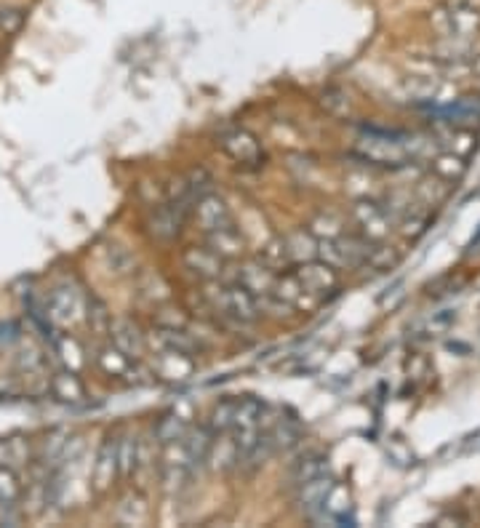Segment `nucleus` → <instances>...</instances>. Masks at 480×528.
I'll return each instance as SVG.
<instances>
[{
    "mask_svg": "<svg viewBox=\"0 0 480 528\" xmlns=\"http://www.w3.org/2000/svg\"><path fill=\"white\" fill-rule=\"evenodd\" d=\"M425 150L422 136L400 134V131H385V128H365L360 131L353 147V155L365 165L376 168H403L416 161Z\"/></svg>",
    "mask_w": 480,
    "mask_h": 528,
    "instance_id": "f257e3e1",
    "label": "nucleus"
},
{
    "mask_svg": "<svg viewBox=\"0 0 480 528\" xmlns=\"http://www.w3.org/2000/svg\"><path fill=\"white\" fill-rule=\"evenodd\" d=\"M430 27L438 38H459L478 41L480 38V8L470 0H448L430 11Z\"/></svg>",
    "mask_w": 480,
    "mask_h": 528,
    "instance_id": "f03ea898",
    "label": "nucleus"
},
{
    "mask_svg": "<svg viewBox=\"0 0 480 528\" xmlns=\"http://www.w3.org/2000/svg\"><path fill=\"white\" fill-rule=\"evenodd\" d=\"M85 310H88V296L75 281L54 285L43 304V315L54 328H73L85 324Z\"/></svg>",
    "mask_w": 480,
    "mask_h": 528,
    "instance_id": "7ed1b4c3",
    "label": "nucleus"
},
{
    "mask_svg": "<svg viewBox=\"0 0 480 528\" xmlns=\"http://www.w3.org/2000/svg\"><path fill=\"white\" fill-rule=\"evenodd\" d=\"M205 296H208V302L216 313H222L225 318H230L235 324H254L262 315L259 299L240 284H227L225 281L219 285H208Z\"/></svg>",
    "mask_w": 480,
    "mask_h": 528,
    "instance_id": "20e7f679",
    "label": "nucleus"
},
{
    "mask_svg": "<svg viewBox=\"0 0 480 528\" xmlns=\"http://www.w3.org/2000/svg\"><path fill=\"white\" fill-rule=\"evenodd\" d=\"M160 470V483L168 493H179L193 483L195 478V462L190 459L187 448L182 441H174V443H163L158 459Z\"/></svg>",
    "mask_w": 480,
    "mask_h": 528,
    "instance_id": "39448f33",
    "label": "nucleus"
},
{
    "mask_svg": "<svg viewBox=\"0 0 480 528\" xmlns=\"http://www.w3.org/2000/svg\"><path fill=\"white\" fill-rule=\"evenodd\" d=\"M187 211H190V204H179V201H168V204L150 208V214L145 219V227H147L150 238H155L160 244L176 241L182 227H185Z\"/></svg>",
    "mask_w": 480,
    "mask_h": 528,
    "instance_id": "423d86ee",
    "label": "nucleus"
},
{
    "mask_svg": "<svg viewBox=\"0 0 480 528\" xmlns=\"http://www.w3.org/2000/svg\"><path fill=\"white\" fill-rule=\"evenodd\" d=\"M353 219L360 227V235L374 241V244H382L390 238V230H393V219L387 214V208L376 201H368L363 198L353 205Z\"/></svg>",
    "mask_w": 480,
    "mask_h": 528,
    "instance_id": "0eeeda50",
    "label": "nucleus"
},
{
    "mask_svg": "<svg viewBox=\"0 0 480 528\" xmlns=\"http://www.w3.org/2000/svg\"><path fill=\"white\" fill-rule=\"evenodd\" d=\"M219 147L225 155H230L233 161L243 163V165H256L265 158L262 142L240 125H233V128L219 134Z\"/></svg>",
    "mask_w": 480,
    "mask_h": 528,
    "instance_id": "6e6552de",
    "label": "nucleus"
},
{
    "mask_svg": "<svg viewBox=\"0 0 480 528\" xmlns=\"http://www.w3.org/2000/svg\"><path fill=\"white\" fill-rule=\"evenodd\" d=\"M198 371V364L190 353H182L176 347L158 344L153 355V374L160 376L163 382H185Z\"/></svg>",
    "mask_w": 480,
    "mask_h": 528,
    "instance_id": "1a4fd4ad",
    "label": "nucleus"
},
{
    "mask_svg": "<svg viewBox=\"0 0 480 528\" xmlns=\"http://www.w3.org/2000/svg\"><path fill=\"white\" fill-rule=\"evenodd\" d=\"M120 478V470H118V435H107L105 441H102V446L96 451V459H94V464H91V488L94 491H99V493H105V491H110L113 483Z\"/></svg>",
    "mask_w": 480,
    "mask_h": 528,
    "instance_id": "9d476101",
    "label": "nucleus"
},
{
    "mask_svg": "<svg viewBox=\"0 0 480 528\" xmlns=\"http://www.w3.org/2000/svg\"><path fill=\"white\" fill-rule=\"evenodd\" d=\"M294 275L299 278V284L305 285V291L315 294L320 299L339 285V270L323 259H310V262L294 264Z\"/></svg>",
    "mask_w": 480,
    "mask_h": 528,
    "instance_id": "9b49d317",
    "label": "nucleus"
},
{
    "mask_svg": "<svg viewBox=\"0 0 480 528\" xmlns=\"http://www.w3.org/2000/svg\"><path fill=\"white\" fill-rule=\"evenodd\" d=\"M193 219H195L200 230L208 235L214 230H222V227L233 224V211H230V205L222 195L208 193V195H203L193 204Z\"/></svg>",
    "mask_w": 480,
    "mask_h": 528,
    "instance_id": "f8f14e48",
    "label": "nucleus"
},
{
    "mask_svg": "<svg viewBox=\"0 0 480 528\" xmlns=\"http://www.w3.org/2000/svg\"><path fill=\"white\" fill-rule=\"evenodd\" d=\"M185 267L203 281H219L225 275V259L214 254L208 245H190L182 254Z\"/></svg>",
    "mask_w": 480,
    "mask_h": 528,
    "instance_id": "ddd939ff",
    "label": "nucleus"
},
{
    "mask_svg": "<svg viewBox=\"0 0 480 528\" xmlns=\"http://www.w3.org/2000/svg\"><path fill=\"white\" fill-rule=\"evenodd\" d=\"M110 342L118 347L120 353H125L131 361H139L147 353V336L142 334V328L128 321V318H118L110 325Z\"/></svg>",
    "mask_w": 480,
    "mask_h": 528,
    "instance_id": "4468645a",
    "label": "nucleus"
},
{
    "mask_svg": "<svg viewBox=\"0 0 480 528\" xmlns=\"http://www.w3.org/2000/svg\"><path fill=\"white\" fill-rule=\"evenodd\" d=\"M96 366H99V371L105 376H110V379H125V382L139 384V379H136V361H131L125 353H120L113 342L110 344H102L96 350Z\"/></svg>",
    "mask_w": 480,
    "mask_h": 528,
    "instance_id": "2eb2a0df",
    "label": "nucleus"
},
{
    "mask_svg": "<svg viewBox=\"0 0 480 528\" xmlns=\"http://www.w3.org/2000/svg\"><path fill=\"white\" fill-rule=\"evenodd\" d=\"M190 422H193V408L187 406H174L171 411H165L155 424V438L158 443H174V441H182L185 433L190 430Z\"/></svg>",
    "mask_w": 480,
    "mask_h": 528,
    "instance_id": "dca6fc26",
    "label": "nucleus"
},
{
    "mask_svg": "<svg viewBox=\"0 0 480 528\" xmlns=\"http://www.w3.org/2000/svg\"><path fill=\"white\" fill-rule=\"evenodd\" d=\"M48 390L65 406H78V403L85 401V384H83V379H80L78 374L70 371V368H62V371L51 374Z\"/></svg>",
    "mask_w": 480,
    "mask_h": 528,
    "instance_id": "f3484780",
    "label": "nucleus"
},
{
    "mask_svg": "<svg viewBox=\"0 0 480 528\" xmlns=\"http://www.w3.org/2000/svg\"><path fill=\"white\" fill-rule=\"evenodd\" d=\"M318 518H325L331 523H353V493L345 483H336L331 491L325 493V502H323V510H320Z\"/></svg>",
    "mask_w": 480,
    "mask_h": 528,
    "instance_id": "a211bd4d",
    "label": "nucleus"
},
{
    "mask_svg": "<svg viewBox=\"0 0 480 528\" xmlns=\"http://www.w3.org/2000/svg\"><path fill=\"white\" fill-rule=\"evenodd\" d=\"M48 342H51V347H54L62 368H70L75 374H80L85 368V350H83V344L73 334H65L62 328H54Z\"/></svg>",
    "mask_w": 480,
    "mask_h": 528,
    "instance_id": "6ab92c4d",
    "label": "nucleus"
},
{
    "mask_svg": "<svg viewBox=\"0 0 480 528\" xmlns=\"http://www.w3.org/2000/svg\"><path fill=\"white\" fill-rule=\"evenodd\" d=\"M275 275H278V273H273V270L265 267L262 262H248V264L238 267L235 278L227 281V284H240L243 288H248L254 296H265V294H270V288L275 284Z\"/></svg>",
    "mask_w": 480,
    "mask_h": 528,
    "instance_id": "aec40b11",
    "label": "nucleus"
},
{
    "mask_svg": "<svg viewBox=\"0 0 480 528\" xmlns=\"http://www.w3.org/2000/svg\"><path fill=\"white\" fill-rule=\"evenodd\" d=\"M205 464L211 470H219V473H227V470H235L240 467V451L233 441L230 433H222V435H214L211 448H208V459Z\"/></svg>",
    "mask_w": 480,
    "mask_h": 528,
    "instance_id": "412c9836",
    "label": "nucleus"
},
{
    "mask_svg": "<svg viewBox=\"0 0 480 528\" xmlns=\"http://www.w3.org/2000/svg\"><path fill=\"white\" fill-rule=\"evenodd\" d=\"M208 248L214 254H219L225 262H233V259H240L243 251H245V238L240 235V230L235 224H227L222 230H214L208 233Z\"/></svg>",
    "mask_w": 480,
    "mask_h": 528,
    "instance_id": "4be33fe9",
    "label": "nucleus"
},
{
    "mask_svg": "<svg viewBox=\"0 0 480 528\" xmlns=\"http://www.w3.org/2000/svg\"><path fill=\"white\" fill-rule=\"evenodd\" d=\"M334 486V478L325 473L318 478H310L305 483H299V504L307 515H320L323 510V502H325V493Z\"/></svg>",
    "mask_w": 480,
    "mask_h": 528,
    "instance_id": "5701e85b",
    "label": "nucleus"
},
{
    "mask_svg": "<svg viewBox=\"0 0 480 528\" xmlns=\"http://www.w3.org/2000/svg\"><path fill=\"white\" fill-rule=\"evenodd\" d=\"M118 521L123 526H145L150 521V504L142 491H128L118 502Z\"/></svg>",
    "mask_w": 480,
    "mask_h": 528,
    "instance_id": "b1692460",
    "label": "nucleus"
},
{
    "mask_svg": "<svg viewBox=\"0 0 480 528\" xmlns=\"http://www.w3.org/2000/svg\"><path fill=\"white\" fill-rule=\"evenodd\" d=\"M283 241H285V248H288L291 264H302V262L318 259L320 241L313 235V233H310V230H296V233H288Z\"/></svg>",
    "mask_w": 480,
    "mask_h": 528,
    "instance_id": "393cba45",
    "label": "nucleus"
},
{
    "mask_svg": "<svg viewBox=\"0 0 480 528\" xmlns=\"http://www.w3.org/2000/svg\"><path fill=\"white\" fill-rule=\"evenodd\" d=\"M265 408H267V403H262V401H256V398H238L235 427H233V433H259V430H262Z\"/></svg>",
    "mask_w": 480,
    "mask_h": 528,
    "instance_id": "a878e982",
    "label": "nucleus"
},
{
    "mask_svg": "<svg viewBox=\"0 0 480 528\" xmlns=\"http://www.w3.org/2000/svg\"><path fill=\"white\" fill-rule=\"evenodd\" d=\"M430 171H433L438 179H443V182H459V179L465 176V171H467V158H462V155L445 150V153H438V155L430 161Z\"/></svg>",
    "mask_w": 480,
    "mask_h": 528,
    "instance_id": "bb28decb",
    "label": "nucleus"
},
{
    "mask_svg": "<svg viewBox=\"0 0 480 528\" xmlns=\"http://www.w3.org/2000/svg\"><path fill=\"white\" fill-rule=\"evenodd\" d=\"M136 467H139V438L125 433L118 438V470L123 481L136 478Z\"/></svg>",
    "mask_w": 480,
    "mask_h": 528,
    "instance_id": "cd10ccee",
    "label": "nucleus"
},
{
    "mask_svg": "<svg viewBox=\"0 0 480 528\" xmlns=\"http://www.w3.org/2000/svg\"><path fill=\"white\" fill-rule=\"evenodd\" d=\"M211 441H214V433H211V427H193V424H190V430L185 433L182 443H185V448H187L190 459L195 462V467H203V464H205V459H208V448H211Z\"/></svg>",
    "mask_w": 480,
    "mask_h": 528,
    "instance_id": "c85d7f7f",
    "label": "nucleus"
},
{
    "mask_svg": "<svg viewBox=\"0 0 480 528\" xmlns=\"http://www.w3.org/2000/svg\"><path fill=\"white\" fill-rule=\"evenodd\" d=\"M22 491H25V486H22L16 470L11 464H3L0 467V507L3 510L16 507V502L22 499Z\"/></svg>",
    "mask_w": 480,
    "mask_h": 528,
    "instance_id": "c756f323",
    "label": "nucleus"
},
{
    "mask_svg": "<svg viewBox=\"0 0 480 528\" xmlns=\"http://www.w3.org/2000/svg\"><path fill=\"white\" fill-rule=\"evenodd\" d=\"M235 408H238V398H227V401H219L216 406L211 408V419H208V427L214 435H222V433H233L235 427Z\"/></svg>",
    "mask_w": 480,
    "mask_h": 528,
    "instance_id": "7c9ffc66",
    "label": "nucleus"
},
{
    "mask_svg": "<svg viewBox=\"0 0 480 528\" xmlns=\"http://www.w3.org/2000/svg\"><path fill=\"white\" fill-rule=\"evenodd\" d=\"M328 473V459L325 456H320V453H307V456H302L296 464H294V483L299 486V483H305V481H310V478H318V475H325Z\"/></svg>",
    "mask_w": 480,
    "mask_h": 528,
    "instance_id": "2f4dec72",
    "label": "nucleus"
},
{
    "mask_svg": "<svg viewBox=\"0 0 480 528\" xmlns=\"http://www.w3.org/2000/svg\"><path fill=\"white\" fill-rule=\"evenodd\" d=\"M85 324L91 325V331L107 336L110 325H113V313L107 310L105 302H99L96 296H88V310H85Z\"/></svg>",
    "mask_w": 480,
    "mask_h": 528,
    "instance_id": "473e14b6",
    "label": "nucleus"
},
{
    "mask_svg": "<svg viewBox=\"0 0 480 528\" xmlns=\"http://www.w3.org/2000/svg\"><path fill=\"white\" fill-rule=\"evenodd\" d=\"M307 230H310L318 241H331V238L345 235V222H342L339 216H334V214H318V216L310 222Z\"/></svg>",
    "mask_w": 480,
    "mask_h": 528,
    "instance_id": "72a5a7b5",
    "label": "nucleus"
},
{
    "mask_svg": "<svg viewBox=\"0 0 480 528\" xmlns=\"http://www.w3.org/2000/svg\"><path fill=\"white\" fill-rule=\"evenodd\" d=\"M259 262H262L265 267H270L273 273H280L283 267H288V264H291V256H288L285 241H283V238L270 241V244L262 248V254H259Z\"/></svg>",
    "mask_w": 480,
    "mask_h": 528,
    "instance_id": "f704fd0d",
    "label": "nucleus"
},
{
    "mask_svg": "<svg viewBox=\"0 0 480 528\" xmlns=\"http://www.w3.org/2000/svg\"><path fill=\"white\" fill-rule=\"evenodd\" d=\"M8 446V464L11 467H27L30 464V456H33V446H30V438L25 435H11L5 441Z\"/></svg>",
    "mask_w": 480,
    "mask_h": 528,
    "instance_id": "c9c22d12",
    "label": "nucleus"
},
{
    "mask_svg": "<svg viewBox=\"0 0 480 528\" xmlns=\"http://www.w3.org/2000/svg\"><path fill=\"white\" fill-rule=\"evenodd\" d=\"M185 184H187V193H190L193 204H195L198 198H203V195L214 193V190H211V184H214V176H211L205 168H193V171L185 176Z\"/></svg>",
    "mask_w": 480,
    "mask_h": 528,
    "instance_id": "e433bc0d",
    "label": "nucleus"
},
{
    "mask_svg": "<svg viewBox=\"0 0 480 528\" xmlns=\"http://www.w3.org/2000/svg\"><path fill=\"white\" fill-rule=\"evenodd\" d=\"M475 147H478V136H475V131H470V128H462V125H459V128L451 134V153H456V155H462V158H470Z\"/></svg>",
    "mask_w": 480,
    "mask_h": 528,
    "instance_id": "4c0bfd02",
    "label": "nucleus"
},
{
    "mask_svg": "<svg viewBox=\"0 0 480 528\" xmlns=\"http://www.w3.org/2000/svg\"><path fill=\"white\" fill-rule=\"evenodd\" d=\"M25 25V14L19 8H11V5H3L0 8V33L3 35H16Z\"/></svg>",
    "mask_w": 480,
    "mask_h": 528,
    "instance_id": "58836bf2",
    "label": "nucleus"
},
{
    "mask_svg": "<svg viewBox=\"0 0 480 528\" xmlns=\"http://www.w3.org/2000/svg\"><path fill=\"white\" fill-rule=\"evenodd\" d=\"M320 105H323L331 115H347V113H350V99H347L342 91H336V88L325 91V94L320 96Z\"/></svg>",
    "mask_w": 480,
    "mask_h": 528,
    "instance_id": "ea45409f",
    "label": "nucleus"
},
{
    "mask_svg": "<svg viewBox=\"0 0 480 528\" xmlns=\"http://www.w3.org/2000/svg\"><path fill=\"white\" fill-rule=\"evenodd\" d=\"M425 224H427V219L425 216H419V214H405L403 216V224H400V230H403V235L405 238H419L422 233H425Z\"/></svg>",
    "mask_w": 480,
    "mask_h": 528,
    "instance_id": "a19ab883",
    "label": "nucleus"
},
{
    "mask_svg": "<svg viewBox=\"0 0 480 528\" xmlns=\"http://www.w3.org/2000/svg\"><path fill=\"white\" fill-rule=\"evenodd\" d=\"M387 456L393 459V462H398V464H411L414 462V453H411V448L405 446L400 438H393L390 443H387Z\"/></svg>",
    "mask_w": 480,
    "mask_h": 528,
    "instance_id": "79ce46f5",
    "label": "nucleus"
},
{
    "mask_svg": "<svg viewBox=\"0 0 480 528\" xmlns=\"http://www.w3.org/2000/svg\"><path fill=\"white\" fill-rule=\"evenodd\" d=\"M470 67H473V78H480V54L470 59Z\"/></svg>",
    "mask_w": 480,
    "mask_h": 528,
    "instance_id": "37998d69",
    "label": "nucleus"
},
{
    "mask_svg": "<svg viewBox=\"0 0 480 528\" xmlns=\"http://www.w3.org/2000/svg\"><path fill=\"white\" fill-rule=\"evenodd\" d=\"M3 464H8V446H5V441H0V467Z\"/></svg>",
    "mask_w": 480,
    "mask_h": 528,
    "instance_id": "c03bdc74",
    "label": "nucleus"
}]
</instances>
